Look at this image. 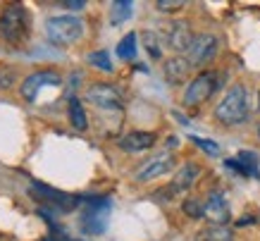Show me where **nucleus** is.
Listing matches in <instances>:
<instances>
[{
  "label": "nucleus",
  "instance_id": "21",
  "mask_svg": "<svg viewBox=\"0 0 260 241\" xmlns=\"http://www.w3.org/2000/svg\"><path fill=\"white\" fill-rule=\"evenodd\" d=\"M181 208H184V213L193 220H198V218H203L205 215V201H201V198H186Z\"/></svg>",
  "mask_w": 260,
  "mask_h": 241
},
{
  "label": "nucleus",
  "instance_id": "9",
  "mask_svg": "<svg viewBox=\"0 0 260 241\" xmlns=\"http://www.w3.org/2000/svg\"><path fill=\"white\" fill-rule=\"evenodd\" d=\"M62 84V79H60V74H55V72H36V74H31V77H26L22 81V86H19V91H22V96L26 98V101H34L36 96H39L41 88H48V86H60Z\"/></svg>",
  "mask_w": 260,
  "mask_h": 241
},
{
  "label": "nucleus",
  "instance_id": "15",
  "mask_svg": "<svg viewBox=\"0 0 260 241\" xmlns=\"http://www.w3.org/2000/svg\"><path fill=\"white\" fill-rule=\"evenodd\" d=\"M189 70H191V65L186 57H181V55L170 57L165 63V79L170 84H181L186 79V74H189Z\"/></svg>",
  "mask_w": 260,
  "mask_h": 241
},
{
  "label": "nucleus",
  "instance_id": "28",
  "mask_svg": "<svg viewBox=\"0 0 260 241\" xmlns=\"http://www.w3.org/2000/svg\"><path fill=\"white\" fill-rule=\"evenodd\" d=\"M177 143H179V141H177V136H170V139H167V146H170V148H177Z\"/></svg>",
  "mask_w": 260,
  "mask_h": 241
},
{
  "label": "nucleus",
  "instance_id": "2",
  "mask_svg": "<svg viewBox=\"0 0 260 241\" xmlns=\"http://www.w3.org/2000/svg\"><path fill=\"white\" fill-rule=\"evenodd\" d=\"M46 34H48V39H50V43H55V46H70V43L81 39L84 22H81L79 17H72V15L50 17L46 22Z\"/></svg>",
  "mask_w": 260,
  "mask_h": 241
},
{
  "label": "nucleus",
  "instance_id": "3",
  "mask_svg": "<svg viewBox=\"0 0 260 241\" xmlns=\"http://www.w3.org/2000/svg\"><path fill=\"white\" fill-rule=\"evenodd\" d=\"M29 32V17L24 5H8L0 15V36L10 43H19L26 39Z\"/></svg>",
  "mask_w": 260,
  "mask_h": 241
},
{
  "label": "nucleus",
  "instance_id": "1",
  "mask_svg": "<svg viewBox=\"0 0 260 241\" xmlns=\"http://www.w3.org/2000/svg\"><path fill=\"white\" fill-rule=\"evenodd\" d=\"M215 117L220 119L222 125H241L248 117V94H246L244 84H234L229 88L224 98L220 101V105L215 108Z\"/></svg>",
  "mask_w": 260,
  "mask_h": 241
},
{
  "label": "nucleus",
  "instance_id": "27",
  "mask_svg": "<svg viewBox=\"0 0 260 241\" xmlns=\"http://www.w3.org/2000/svg\"><path fill=\"white\" fill-rule=\"evenodd\" d=\"M64 8H70V10H84V0H67V3H62Z\"/></svg>",
  "mask_w": 260,
  "mask_h": 241
},
{
  "label": "nucleus",
  "instance_id": "16",
  "mask_svg": "<svg viewBox=\"0 0 260 241\" xmlns=\"http://www.w3.org/2000/svg\"><path fill=\"white\" fill-rule=\"evenodd\" d=\"M70 122L74 129H79V132H86L88 129V117H86V110L81 105L77 98H72L70 101Z\"/></svg>",
  "mask_w": 260,
  "mask_h": 241
},
{
  "label": "nucleus",
  "instance_id": "5",
  "mask_svg": "<svg viewBox=\"0 0 260 241\" xmlns=\"http://www.w3.org/2000/svg\"><path fill=\"white\" fill-rule=\"evenodd\" d=\"M217 84H220V77L215 72H201L184 91V105L186 108H198L201 103H205L210 96L217 91Z\"/></svg>",
  "mask_w": 260,
  "mask_h": 241
},
{
  "label": "nucleus",
  "instance_id": "7",
  "mask_svg": "<svg viewBox=\"0 0 260 241\" xmlns=\"http://www.w3.org/2000/svg\"><path fill=\"white\" fill-rule=\"evenodd\" d=\"M215 53H217V39L213 34H198V36H193L189 50H186V60H189L191 67H201Z\"/></svg>",
  "mask_w": 260,
  "mask_h": 241
},
{
  "label": "nucleus",
  "instance_id": "8",
  "mask_svg": "<svg viewBox=\"0 0 260 241\" xmlns=\"http://www.w3.org/2000/svg\"><path fill=\"white\" fill-rule=\"evenodd\" d=\"M86 101L101 110H122V96L112 84H93L86 88Z\"/></svg>",
  "mask_w": 260,
  "mask_h": 241
},
{
  "label": "nucleus",
  "instance_id": "13",
  "mask_svg": "<svg viewBox=\"0 0 260 241\" xmlns=\"http://www.w3.org/2000/svg\"><path fill=\"white\" fill-rule=\"evenodd\" d=\"M153 146H155V134L150 132H132L119 139V148L126 153H141V150H148Z\"/></svg>",
  "mask_w": 260,
  "mask_h": 241
},
{
  "label": "nucleus",
  "instance_id": "31",
  "mask_svg": "<svg viewBox=\"0 0 260 241\" xmlns=\"http://www.w3.org/2000/svg\"><path fill=\"white\" fill-rule=\"evenodd\" d=\"M258 134H260V127H258Z\"/></svg>",
  "mask_w": 260,
  "mask_h": 241
},
{
  "label": "nucleus",
  "instance_id": "6",
  "mask_svg": "<svg viewBox=\"0 0 260 241\" xmlns=\"http://www.w3.org/2000/svg\"><path fill=\"white\" fill-rule=\"evenodd\" d=\"M31 196H36V198L43 201L46 205H53V208L62 210V213H70V210H74L81 203L77 196H70V194H64V191L50 189V187H46V184H34Z\"/></svg>",
  "mask_w": 260,
  "mask_h": 241
},
{
  "label": "nucleus",
  "instance_id": "17",
  "mask_svg": "<svg viewBox=\"0 0 260 241\" xmlns=\"http://www.w3.org/2000/svg\"><path fill=\"white\" fill-rule=\"evenodd\" d=\"M201 241H232V229L227 225H210L201 232Z\"/></svg>",
  "mask_w": 260,
  "mask_h": 241
},
{
  "label": "nucleus",
  "instance_id": "29",
  "mask_svg": "<svg viewBox=\"0 0 260 241\" xmlns=\"http://www.w3.org/2000/svg\"><path fill=\"white\" fill-rule=\"evenodd\" d=\"M258 108H260V94H258Z\"/></svg>",
  "mask_w": 260,
  "mask_h": 241
},
{
  "label": "nucleus",
  "instance_id": "18",
  "mask_svg": "<svg viewBox=\"0 0 260 241\" xmlns=\"http://www.w3.org/2000/svg\"><path fill=\"white\" fill-rule=\"evenodd\" d=\"M132 3L129 0H117V3H112V10H110V22L112 24H122L126 22L129 17H132Z\"/></svg>",
  "mask_w": 260,
  "mask_h": 241
},
{
  "label": "nucleus",
  "instance_id": "23",
  "mask_svg": "<svg viewBox=\"0 0 260 241\" xmlns=\"http://www.w3.org/2000/svg\"><path fill=\"white\" fill-rule=\"evenodd\" d=\"M191 141L196 143L201 150H205L208 156H217L220 153V146L215 143V141H210V139H201V136H191Z\"/></svg>",
  "mask_w": 260,
  "mask_h": 241
},
{
  "label": "nucleus",
  "instance_id": "14",
  "mask_svg": "<svg viewBox=\"0 0 260 241\" xmlns=\"http://www.w3.org/2000/svg\"><path fill=\"white\" fill-rule=\"evenodd\" d=\"M201 177V167L196 163H186L181 165V170L174 174V182H172V189L174 194H179V191H186L196 184V179Z\"/></svg>",
  "mask_w": 260,
  "mask_h": 241
},
{
  "label": "nucleus",
  "instance_id": "20",
  "mask_svg": "<svg viewBox=\"0 0 260 241\" xmlns=\"http://www.w3.org/2000/svg\"><path fill=\"white\" fill-rule=\"evenodd\" d=\"M141 41H143V46H146V50H148V55L153 60H160V57H162V48H160V39L155 32H143Z\"/></svg>",
  "mask_w": 260,
  "mask_h": 241
},
{
  "label": "nucleus",
  "instance_id": "26",
  "mask_svg": "<svg viewBox=\"0 0 260 241\" xmlns=\"http://www.w3.org/2000/svg\"><path fill=\"white\" fill-rule=\"evenodd\" d=\"M227 167H229V170H237L239 174H246V177H251V174H253V172L248 170V167H246V165L241 163L239 158H229V160H227ZM253 177H255V174H253Z\"/></svg>",
  "mask_w": 260,
  "mask_h": 241
},
{
  "label": "nucleus",
  "instance_id": "12",
  "mask_svg": "<svg viewBox=\"0 0 260 241\" xmlns=\"http://www.w3.org/2000/svg\"><path fill=\"white\" fill-rule=\"evenodd\" d=\"M191 41H193V34L189 29V22H172L170 24V29H167V43L172 48L174 53H186L191 46Z\"/></svg>",
  "mask_w": 260,
  "mask_h": 241
},
{
  "label": "nucleus",
  "instance_id": "22",
  "mask_svg": "<svg viewBox=\"0 0 260 241\" xmlns=\"http://www.w3.org/2000/svg\"><path fill=\"white\" fill-rule=\"evenodd\" d=\"M88 63L98 67L103 72H112V63H110V55L105 53V50H95V53L88 55Z\"/></svg>",
  "mask_w": 260,
  "mask_h": 241
},
{
  "label": "nucleus",
  "instance_id": "10",
  "mask_svg": "<svg viewBox=\"0 0 260 241\" xmlns=\"http://www.w3.org/2000/svg\"><path fill=\"white\" fill-rule=\"evenodd\" d=\"M210 225H227L229 218H232V210H229V203L224 198L222 191H210L208 194V201H205V215H203Z\"/></svg>",
  "mask_w": 260,
  "mask_h": 241
},
{
  "label": "nucleus",
  "instance_id": "19",
  "mask_svg": "<svg viewBox=\"0 0 260 241\" xmlns=\"http://www.w3.org/2000/svg\"><path fill=\"white\" fill-rule=\"evenodd\" d=\"M117 57L119 60H134L136 57V34H126L117 43Z\"/></svg>",
  "mask_w": 260,
  "mask_h": 241
},
{
  "label": "nucleus",
  "instance_id": "30",
  "mask_svg": "<svg viewBox=\"0 0 260 241\" xmlns=\"http://www.w3.org/2000/svg\"><path fill=\"white\" fill-rule=\"evenodd\" d=\"M70 241H79V239H70Z\"/></svg>",
  "mask_w": 260,
  "mask_h": 241
},
{
  "label": "nucleus",
  "instance_id": "24",
  "mask_svg": "<svg viewBox=\"0 0 260 241\" xmlns=\"http://www.w3.org/2000/svg\"><path fill=\"white\" fill-rule=\"evenodd\" d=\"M239 160H241V163L258 177V156H255V153H251V150H241V153H239Z\"/></svg>",
  "mask_w": 260,
  "mask_h": 241
},
{
  "label": "nucleus",
  "instance_id": "25",
  "mask_svg": "<svg viewBox=\"0 0 260 241\" xmlns=\"http://www.w3.org/2000/svg\"><path fill=\"white\" fill-rule=\"evenodd\" d=\"M155 8H158L160 12H177V10L184 8V0H158Z\"/></svg>",
  "mask_w": 260,
  "mask_h": 241
},
{
  "label": "nucleus",
  "instance_id": "4",
  "mask_svg": "<svg viewBox=\"0 0 260 241\" xmlns=\"http://www.w3.org/2000/svg\"><path fill=\"white\" fill-rule=\"evenodd\" d=\"M81 213V229L86 234H103L110 218V198H84Z\"/></svg>",
  "mask_w": 260,
  "mask_h": 241
},
{
  "label": "nucleus",
  "instance_id": "11",
  "mask_svg": "<svg viewBox=\"0 0 260 241\" xmlns=\"http://www.w3.org/2000/svg\"><path fill=\"white\" fill-rule=\"evenodd\" d=\"M174 167V156L172 153H160V156L150 158L139 167L136 172V182H150V179L162 177L165 172H170Z\"/></svg>",
  "mask_w": 260,
  "mask_h": 241
}]
</instances>
